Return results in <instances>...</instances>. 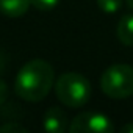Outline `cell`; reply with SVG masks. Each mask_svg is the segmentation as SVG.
<instances>
[{
	"mask_svg": "<svg viewBox=\"0 0 133 133\" xmlns=\"http://www.w3.org/2000/svg\"><path fill=\"white\" fill-rule=\"evenodd\" d=\"M55 85L53 68L45 59H31L22 66L16 75V94L27 102H39L45 99Z\"/></svg>",
	"mask_w": 133,
	"mask_h": 133,
	"instance_id": "obj_1",
	"label": "cell"
},
{
	"mask_svg": "<svg viewBox=\"0 0 133 133\" xmlns=\"http://www.w3.org/2000/svg\"><path fill=\"white\" fill-rule=\"evenodd\" d=\"M55 94L58 100L69 108H82L92 94L91 83L78 72H66L55 82Z\"/></svg>",
	"mask_w": 133,
	"mask_h": 133,
	"instance_id": "obj_2",
	"label": "cell"
},
{
	"mask_svg": "<svg viewBox=\"0 0 133 133\" xmlns=\"http://www.w3.org/2000/svg\"><path fill=\"white\" fill-rule=\"evenodd\" d=\"M100 88L111 99H127L133 96V68L128 64H114L102 74Z\"/></svg>",
	"mask_w": 133,
	"mask_h": 133,
	"instance_id": "obj_3",
	"label": "cell"
},
{
	"mask_svg": "<svg viewBox=\"0 0 133 133\" xmlns=\"http://www.w3.org/2000/svg\"><path fill=\"white\" fill-rule=\"evenodd\" d=\"M69 130L74 133H85V131H92V133H111L114 131V125L102 113H94V111H86L80 113L78 116L74 117V121L69 124Z\"/></svg>",
	"mask_w": 133,
	"mask_h": 133,
	"instance_id": "obj_4",
	"label": "cell"
},
{
	"mask_svg": "<svg viewBox=\"0 0 133 133\" xmlns=\"http://www.w3.org/2000/svg\"><path fill=\"white\" fill-rule=\"evenodd\" d=\"M42 125H44V130L50 131V133H63L64 130L69 128L68 116H66L64 111L59 110L58 107H52L45 111Z\"/></svg>",
	"mask_w": 133,
	"mask_h": 133,
	"instance_id": "obj_5",
	"label": "cell"
},
{
	"mask_svg": "<svg viewBox=\"0 0 133 133\" xmlns=\"http://www.w3.org/2000/svg\"><path fill=\"white\" fill-rule=\"evenodd\" d=\"M31 5V0H0V13L8 17L24 16Z\"/></svg>",
	"mask_w": 133,
	"mask_h": 133,
	"instance_id": "obj_6",
	"label": "cell"
},
{
	"mask_svg": "<svg viewBox=\"0 0 133 133\" xmlns=\"http://www.w3.org/2000/svg\"><path fill=\"white\" fill-rule=\"evenodd\" d=\"M117 38L124 45L133 47V14H125L121 17L117 24Z\"/></svg>",
	"mask_w": 133,
	"mask_h": 133,
	"instance_id": "obj_7",
	"label": "cell"
},
{
	"mask_svg": "<svg viewBox=\"0 0 133 133\" xmlns=\"http://www.w3.org/2000/svg\"><path fill=\"white\" fill-rule=\"evenodd\" d=\"M97 6L103 13L113 14V13L119 11V8L122 6V0H97Z\"/></svg>",
	"mask_w": 133,
	"mask_h": 133,
	"instance_id": "obj_8",
	"label": "cell"
},
{
	"mask_svg": "<svg viewBox=\"0 0 133 133\" xmlns=\"http://www.w3.org/2000/svg\"><path fill=\"white\" fill-rule=\"evenodd\" d=\"M59 3V0H31V5L39 11H50Z\"/></svg>",
	"mask_w": 133,
	"mask_h": 133,
	"instance_id": "obj_9",
	"label": "cell"
},
{
	"mask_svg": "<svg viewBox=\"0 0 133 133\" xmlns=\"http://www.w3.org/2000/svg\"><path fill=\"white\" fill-rule=\"evenodd\" d=\"M0 133H27V128L17 122H8L0 127Z\"/></svg>",
	"mask_w": 133,
	"mask_h": 133,
	"instance_id": "obj_10",
	"label": "cell"
},
{
	"mask_svg": "<svg viewBox=\"0 0 133 133\" xmlns=\"http://www.w3.org/2000/svg\"><path fill=\"white\" fill-rule=\"evenodd\" d=\"M8 99V86L3 80H0V105Z\"/></svg>",
	"mask_w": 133,
	"mask_h": 133,
	"instance_id": "obj_11",
	"label": "cell"
},
{
	"mask_svg": "<svg viewBox=\"0 0 133 133\" xmlns=\"http://www.w3.org/2000/svg\"><path fill=\"white\" fill-rule=\"evenodd\" d=\"M121 131H124V133H133V122L125 124V125L121 128Z\"/></svg>",
	"mask_w": 133,
	"mask_h": 133,
	"instance_id": "obj_12",
	"label": "cell"
},
{
	"mask_svg": "<svg viewBox=\"0 0 133 133\" xmlns=\"http://www.w3.org/2000/svg\"><path fill=\"white\" fill-rule=\"evenodd\" d=\"M127 5H128V8L133 10V0H127Z\"/></svg>",
	"mask_w": 133,
	"mask_h": 133,
	"instance_id": "obj_13",
	"label": "cell"
}]
</instances>
